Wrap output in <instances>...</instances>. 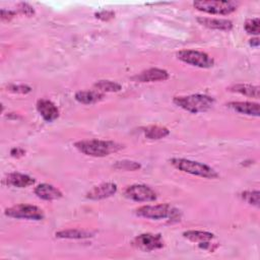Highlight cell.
Returning a JSON list of instances; mask_svg holds the SVG:
<instances>
[{"label":"cell","instance_id":"6da1fadb","mask_svg":"<svg viewBox=\"0 0 260 260\" xmlns=\"http://www.w3.org/2000/svg\"><path fill=\"white\" fill-rule=\"evenodd\" d=\"M74 146L83 154L94 157H103L110 155L111 153L116 152L123 147L121 144L117 142L101 139L80 140L75 142Z\"/></svg>","mask_w":260,"mask_h":260},{"label":"cell","instance_id":"7a4b0ae2","mask_svg":"<svg viewBox=\"0 0 260 260\" xmlns=\"http://www.w3.org/2000/svg\"><path fill=\"white\" fill-rule=\"evenodd\" d=\"M174 104L179 108L192 113H203L211 109L214 104V99L207 94H189V95H180L175 96L173 100Z\"/></svg>","mask_w":260,"mask_h":260},{"label":"cell","instance_id":"3957f363","mask_svg":"<svg viewBox=\"0 0 260 260\" xmlns=\"http://www.w3.org/2000/svg\"><path fill=\"white\" fill-rule=\"evenodd\" d=\"M170 161L172 166H174L177 170L187 174H191L206 179H215L218 177L217 172L213 168L200 161L179 157H174Z\"/></svg>","mask_w":260,"mask_h":260},{"label":"cell","instance_id":"277c9868","mask_svg":"<svg viewBox=\"0 0 260 260\" xmlns=\"http://www.w3.org/2000/svg\"><path fill=\"white\" fill-rule=\"evenodd\" d=\"M193 6L197 10L205 13L228 15L233 13L237 9L238 3H236L235 1L200 0V1H194Z\"/></svg>","mask_w":260,"mask_h":260},{"label":"cell","instance_id":"5b68a950","mask_svg":"<svg viewBox=\"0 0 260 260\" xmlns=\"http://www.w3.org/2000/svg\"><path fill=\"white\" fill-rule=\"evenodd\" d=\"M136 215L149 218V219H165L175 218L178 214V210L173 208L170 204H155V205H143L135 210Z\"/></svg>","mask_w":260,"mask_h":260},{"label":"cell","instance_id":"8992f818","mask_svg":"<svg viewBox=\"0 0 260 260\" xmlns=\"http://www.w3.org/2000/svg\"><path fill=\"white\" fill-rule=\"evenodd\" d=\"M4 214L12 218H22L29 220H42L45 217L44 211L31 204H16L5 209Z\"/></svg>","mask_w":260,"mask_h":260},{"label":"cell","instance_id":"52a82bcc","mask_svg":"<svg viewBox=\"0 0 260 260\" xmlns=\"http://www.w3.org/2000/svg\"><path fill=\"white\" fill-rule=\"evenodd\" d=\"M177 58L199 68H210L214 64L213 59L208 54L198 50H181L177 53Z\"/></svg>","mask_w":260,"mask_h":260},{"label":"cell","instance_id":"ba28073f","mask_svg":"<svg viewBox=\"0 0 260 260\" xmlns=\"http://www.w3.org/2000/svg\"><path fill=\"white\" fill-rule=\"evenodd\" d=\"M124 195L126 198L136 202H151L157 198L154 190L144 184H133L128 186L124 191Z\"/></svg>","mask_w":260,"mask_h":260},{"label":"cell","instance_id":"9c48e42d","mask_svg":"<svg viewBox=\"0 0 260 260\" xmlns=\"http://www.w3.org/2000/svg\"><path fill=\"white\" fill-rule=\"evenodd\" d=\"M132 245L144 252H150L161 249L164 247V240L160 234L145 233L135 237L132 241Z\"/></svg>","mask_w":260,"mask_h":260},{"label":"cell","instance_id":"30bf717a","mask_svg":"<svg viewBox=\"0 0 260 260\" xmlns=\"http://www.w3.org/2000/svg\"><path fill=\"white\" fill-rule=\"evenodd\" d=\"M117 192V185L112 182L102 183L92 187L87 193L86 198L89 200H102L113 196Z\"/></svg>","mask_w":260,"mask_h":260},{"label":"cell","instance_id":"8fae6325","mask_svg":"<svg viewBox=\"0 0 260 260\" xmlns=\"http://www.w3.org/2000/svg\"><path fill=\"white\" fill-rule=\"evenodd\" d=\"M169 73L165 69L160 68H149L132 77L133 80L139 82H154V81H164L169 78Z\"/></svg>","mask_w":260,"mask_h":260},{"label":"cell","instance_id":"7c38bea8","mask_svg":"<svg viewBox=\"0 0 260 260\" xmlns=\"http://www.w3.org/2000/svg\"><path fill=\"white\" fill-rule=\"evenodd\" d=\"M37 110L46 122H53L59 117L57 106L48 99H40L37 102Z\"/></svg>","mask_w":260,"mask_h":260},{"label":"cell","instance_id":"4fadbf2b","mask_svg":"<svg viewBox=\"0 0 260 260\" xmlns=\"http://www.w3.org/2000/svg\"><path fill=\"white\" fill-rule=\"evenodd\" d=\"M35 194L46 201H52V200H57L60 199L63 194L62 192L56 188L55 186L51 185V184H47V183H43L38 185L35 188Z\"/></svg>","mask_w":260,"mask_h":260},{"label":"cell","instance_id":"5bb4252c","mask_svg":"<svg viewBox=\"0 0 260 260\" xmlns=\"http://www.w3.org/2000/svg\"><path fill=\"white\" fill-rule=\"evenodd\" d=\"M230 109L248 116L258 117L260 114V105L253 102H231L226 105Z\"/></svg>","mask_w":260,"mask_h":260},{"label":"cell","instance_id":"9a60e30c","mask_svg":"<svg viewBox=\"0 0 260 260\" xmlns=\"http://www.w3.org/2000/svg\"><path fill=\"white\" fill-rule=\"evenodd\" d=\"M4 182L8 186H12V187H16V188H26L28 186L34 185L36 180L28 175L14 172V173L8 174L5 177Z\"/></svg>","mask_w":260,"mask_h":260},{"label":"cell","instance_id":"2e32d148","mask_svg":"<svg viewBox=\"0 0 260 260\" xmlns=\"http://www.w3.org/2000/svg\"><path fill=\"white\" fill-rule=\"evenodd\" d=\"M197 21L208 28L217 29V30H231L233 28V22L224 18H212V17H197Z\"/></svg>","mask_w":260,"mask_h":260},{"label":"cell","instance_id":"e0dca14e","mask_svg":"<svg viewBox=\"0 0 260 260\" xmlns=\"http://www.w3.org/2000/svg\"><path fill=\"white\" fill-rule=\"evenodd\" d=\"M74 98L78 103L91 105L102 101L104 99V93L98 90H79L75 93Z\"/></svg>","mask_w":260,"mask_h":260},{"label":"cell","instance_id":"ac0fdd59","mask_svg":"<svg viewBox=\"0 0 260 260\" xmlns=\"http://www.w3.org/2000/svg\"><path fill=\"white\" fill-rule=\"evenodd\" d=\"M94 233L86 230H79V229H68V230H62L59 232H56L55 236L56 238L60 239H87L93 237Z\"/></svg>","mask_w":260,"mask_h":260},{"label":"cell","instance_id":"d6986e66","mask_svg":"<svg viewBox=\"0 0 260 260\" xmlns=\"http://www.w3.org/2000/svg\"><path fill=\"white\" fill-rule=\"evenodd\" d=\"M230 91L233 92H238L246 96L254 98V99H259L260 95V88L258 85H253L249 83H239V84H234L229 87Z\"/></svg>","mask_w":260,"mask_h":260},{"label":"cell","instance_id":"ffe728a7","mask_svg":"<svg viewBox=\"0 0 260 260\" xmlns=\"http://www.w3.org/2000/svg\"><path fill=\"white\" fill-rule=\"evenodd\" d=\"M183 237L191 242H195L198 244L212 241L214 239V235L212 233L205 232V231H195V230L184 232Z\"/></svg>","mask_w":260,"mask_h":260},{"label":"cell","instance_id":"44dd1931","mask_svg":"<svg viewBox=\"0 0 260 260\" xmlns=\"http://www.w3.org/2000/svg\"><path fill=\"white\" fill-rule=\"evenodd\" d=\"M143 132H144V135L146 138L152 139V140L165 138L170 134V131L168 128L161 127V126H156V125L148 126V127L144 128Z\"/></svg>","mask_w":260,"mask_h":260},{"label":"cell","instance_id":"7402d4cb","mask_svg":"<svg viewBox=\"0 0 260 260\" xmlns=\"http://www.w3.org/2000/svg\"><path fill=\"white\" fill-rule=\"evenodd\" d=\"M93 86L100 92H117L122 88L120 83L112 80H99Z\"/></svg>","mask_w":260,"mask_h":260},{"label":"cell","instance_id":"603a6c76","mask_svg":"<svg viewBox=\"0 0 260 260\" xmlns=\"http://www.w3.org/2000/svg\"><path fill=\"white\" fill-rule=\"evenodd\" d=\"M241 197L250 205H253L255 207H259L260 205V192L258 190L244 191L241 193Z\"/></svg>","mask_w":260,"mask_h":260},{"label":"cell","instance_id":"cb8c5ba5","mask_svg":"<svg viewBox=\"0 0 260 260\" xmlns=\"http://www.w3.org/2000/svg\"><path fill=\"white\" fill-rule=\"evenodd\" d=\"M114 168L117 170H122V171H137L141 168V165L134 160L123 159V160L116 161L114 165Z\"/></svg>","mask_w":260,"mask_h":260},{"label":"cell","instance_id":"d4e9b609","mask_svg":"<svg viewBox=\"0 0 260 260\" xmlns=\"http://www.w3.org/2000/svg\"><path fill=\"white\" fill-rule=\"evenodd\" d=\"M260 20L258 17H255V18H250V19H247L245 24H244V28L245 30L247 31V34L249 35H259L260 32Z\"/></svg>","mask_w":260,"mask_h":260},{"label":"cell","instance_id":"484cf974","mask_svg":"<svg viewBox=\"0 0 260 260\" xmlns=\"http://www.w3.org/2000/svg\"><path fill=\"white\" fill-rule=\"evenodd\" d=\"M7 90L14 93H28L31 91V87L26 84H9L7 86Z\"/></svg>","mask_w":260,"mask_h":260},{"label":"cell","instance_id":"4316f807","mask_svg":"<svg viewBox=\"0 0 260 260\" xmlns=\"http://www.w3.org/2000/svg\"><path fill=\"white\" fill-rule=\"evenodd\" d=\"M18 10L20 11V13L26 15V16H31L35 14V9L32 6H30L28 3L25 2H21L18 4Z\"/></svg>","mask_w":260,"mask_h":260},{"label":"cell","instance_id":"83f0119b","mask_svg":"<svg viewBox=\"0 0 260 260\" xmlns=\"http://www.w3.org/2000/svg\"><path fill=\"white\" fill-rule=\"evenodd\" d=\"M94 15L96 18L101 20H110L115 17V12L112 10H102L96 12Z\"/></svg>","mask_w":260,"mask_h":260},{"label":"cell","instance_id":"f1b7e54d","mask_svg":"<svg viewBox=\"0 0 260 260\" xmlns=\"http://www.w3.org/2000/svg\"><path fill=\"white\" fill-rule=\"evenodd\" d=\"M16 12L13 10H6V9H1V18L3 20H10L15 16Z\"/></svg>","mask_w":260,"mask_h":260},{"label":"cell","instance_id":"f546056e","mask_svg":"<svg viewBox=\"0 0 260 260\" xmlns=\"http://www.w3.org/2000/svg\"><path fill=\"white\" fill-rule=\"evenodd\" d=\"M25 154V150L20 148V147H13L11 150H10V155L13 156V157H21Z\"/></svg>","mask_w":260,"mask_h":260},{"label":"cell","instance_id":"4dcf8cb0","mask_svg":"<svg viewBox=\"0 0 260 260\" xmlns=\"http://www.w3.org/2000/svg\"><path fill=\"white\" fill-rule=\"evenodd\" d=\"M249 44H250V46H252V47H258L259 44H260V41H259L258 38H252V39L249 41Z\"/></svg>","mask_w":260,"mask_h":260}]
</instances>
